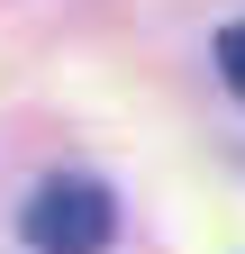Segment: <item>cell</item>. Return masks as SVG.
I'll return each instance as SVG.
<instances>
[{
    "label": "cell",
    "instance_id": "6da1fadb",
    "mask_svg": "<svg viewBox=\"0 0 245 254\" xmlns=\"http://www.w3.org/2000/svg\"><path fill=\"white\" fill-rule=\"evenodd\" d=\"M18 236H27V254H109V236H118V200H109L100 182H82V173L37 182Z\"/></svg>",
    "mask_w": 245,
    "mask_h": 254
},
{
    "label": "cell",
    "instance_id": "7a4b0ae2",
    "mask_svg": "<svg viewBox=\"0 0 245 254\" xmlns=\"http://www.w3.org/2000/svg\"><path fill=\"white\" fill-rule=\"evenodd\" d=\"M218 82H227L236 100H245V18L227 27V37H218Z\"/></svg>",
    "mask_w": 245,
    "mask_h": 254
}]
</instances>
